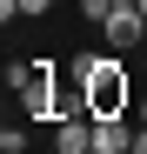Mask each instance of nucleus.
<instances>
[{"mask_svg": "<svg viewBox=\"0 0 147 154\" xmlns=\"http://www.w3.org/2000/svg\"><path fill=\"white\" fill-rule=\"evenodd\" d=\"M80 87H87V107L94 114H127L134 107V74H127L120 54H100V67H94Z\"/></svg>", "mask_w": 147, "mask_h": 154, "instance_id": "1", "label": "nucleus"}, {"mask_svg": "<svg viewBox=\"0 0 147 154\" xmlns=\"http://www.w3.org/2000/svg\"><path fill=\"white\" fill-rule=\"evenodd\" d=\"M60 94H67V67H54V60H34L27 87H20V107H27L34 121H60Z\"/></svg>", "mask_w": 147, "mask_h": 154, "instance_id": "2", "label": "nucleus"}, {"mask_svg": "<svg viewBox=\"0 0 147 154\" xmlns=\"http://www.w3.org/2000/svg\"><path fill=\"white\" fill-rule=\"evenodd\" d=\"M100 34H107V47H114V54L147 47V14H140V7H114V14L100 20Z\"/></svg>", "mask_w": 147, "mask_h": 154, "instance_id": "3", "label": "nucleus"}, {"mask_svg": "<svg viewBox=\"0 0 147 154\" xmlns=\"http://www.w3.org/2000/svg\"><path fill=\"white\" fill-rule=\"evenodd\" d=\"M94 147L100 154H134V121L127 114H94Z\"/></svg>", "mask_w": 147, "mask_h": 154, "instance_id": "4", "label": "nucleus"}, {"mask_svg": "<svg viewBox=\"0 0 147 154\" xmlns=\"http://www.w3.org/2000/svg\"><path fill=\"white\" fill-rule=\"evenodd\" d=\"M0 154H27V127H14V121L0 127Z\"/></svg>", "mask_w": 147, "mask_h": 154, "instance_id": "5", "label": "nucleus"}, {"mask_svg": "<svg viewBox=\"0 0 147 154\" xmlns=\"http://www.w3.org/2000/svg\"><path fill=\"white\" fill-rule=\"evenodd\" d=\"M27 74H34V60H7V87L20 94V87H27Z\"/></svg>", "mask_w": 147, "mask_h": 154, "instance_id": "6", "label": "nucleus"}, {"mask_svg": "<svg viewBox=\"0 0 147 154\" xmlns=\"http://www.w3.org/2000/svg\"><path fill=\"white\" fill-rule=\"evenodd\" d=\"M80 14H87V20H94V27H100V20H107V14H114V0H80Z\"/></svg>", "mask_w": 147, "mask_h": 154, "instance_id": "7", "label": "nucleus"}, {"mask_svg": "<svg viewBox=\"0 0 147 154\" xmlns=\"http://www.w3.org/2000/svg\"><path fill=\"white\" fill-rule=\"evenodd\" d=\"M54 0H20V20H34V14H47Z\"/></svg>", "mask_w": 147, "mask_h": 154, "instance_id": "8", "label": "nucleus"}, {"mask_svg": "<svg viewBox=\"0 0 147 154\" xmlns=\"http://www.w3.org/2000/svg\"><path fill=\"white\" fill-rule=\"evenodd\" d=\"M114 7H140V0H114Z\"/></svg>", "mask_w": 147, "mask_h": 154, "instance_id": "9", "label": "nucleus"}, {"mask_svg": "<svg viewBox=\"0 0 147 154\" xmlns=\"http://www.w3.org/2000/svg\"><path fill=\"white\" fill-rule=\"evenodd\" d=\"M140 14H147V0H140Z\"/></svg>", "mask_w": 147, "mask_h": 154, "instance_id": "10", "label": "nucleus"}]
</instances>
